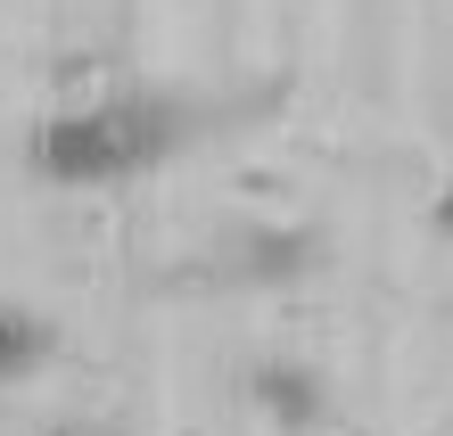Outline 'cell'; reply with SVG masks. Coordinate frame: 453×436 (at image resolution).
<instances>
[{
    "instance_id": "2",
    "label": "cell",
    "mask_w": 453,
    "mask_h": 436,
    "mask_svg": "<svg viewBox=\"0 0 453 436\" xmlns=\"http://www.w3.org/2000/svg\"><path fill=\"white\" fill-rule=\"evenodd\" d=\"M248 403L273 428H322L330 420V387H322V371H305V363H256L248 371Z\"/></svg>"
},
{
    "instance_id": "1",
    "label": "cell",
    "mask_w": 453,
    "mask_h": 436,
    "mask_svg": "<svg viewBox=\"0 0 453 436\" xmlns=\"http://www.w3.org/2000/svg\"><path fill=\"white\" fill-rule=\"evenodd\" d=\"M173 149H181V107L157 91H116V99L42 116L25 141V165L58 189H108L132 173H157Z\"/></svg>"
},
{
    "instance_id": "3",
    "label": "cell",
    "mask_w": 453,
    "mask_h": 436,
    "mask_svg": "<svg viewBox=\"0 0 453 436\" xmlns=\"http://www.w3.org/2000/svg\"><path fill=\"white\" fill-rule=\"evenodd\" d=\"M50 354H58V330L34 313V305H17V296H0V387H17V379H34Z\"/></svg>"
},
{
    "instance_id": "4",
    "label": "cell",
    "mask_w": 453,
    "mask_h": 436,
    "mask_svg": "<svg viewBox=\"0 0 453 436\" xmlns=\"http://www.w3.org/2000/svg\"><path fill=\"white\" fill-rule=\"evenodd\" d=\"M429 231H437V239H453V181L437 189V206H429Z\"/></svg>"
}]
</instances>
